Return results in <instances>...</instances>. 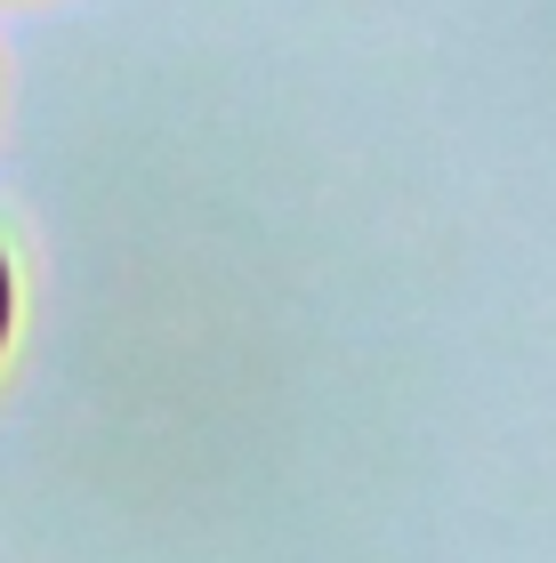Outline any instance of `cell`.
Listing matches in <instances>:
<instances>
[{
	"mask_svg": "<svg viewBox=\"0 0 556 563\" xmlns=\"http://www.w3.org/2000/svg\"><path fill=\"white\" fill-rule=\"evenodd\" d=\"M0 339H9V266H0Z\"/></svg>",
	"mask_w": 556,
	"mask_h": 563,
	"instance_id": "obj_1",
	"label": "cell"
}]
</instances>
